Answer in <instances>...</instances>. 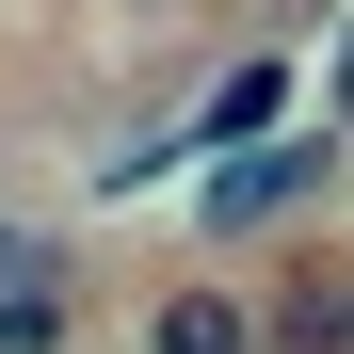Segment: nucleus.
Listing matches in <instances>:
<instances>
[{
	"label": "nucleus",
	"mask_w": 354,
	"mask_h": 354,
	"mask_svg": "<svg viewBox=\"0 0 354 354\" xmlns=\"http://www.w3.org/2000/svg\"><path fill=\"white\" fill-rule=\"evenodd\" d=\"M129 354H258V306H242V290H209V274H177V290H145Z\"/></svg>",
	"instance_id": "1"
},
{
	"label": "nucleus",
	"mask_w": 354,
	"mask_h": 354,
	"mask_svg": "<svg viewBox=\"0 0 354 354\" xmlns=\"http://www.w3.org/2000/svg\"><path fill=\"white\" fill-rule=\"evenodd\" d=\"M0 354H81V274H65V258L0 290Z\"/></svg>",
	"instance_id": "2"
},
{
	"label": "nucleus",
	"mask_w": 354,
	"mask_h": 354,
	"mask_svg": "<svg viewBox=\"0 0 354 354\" xmlns=\"http://www.w3.org/2000/svg\"><path fill=\"white\" fill-rule=\"evenodd\" d=\"M274 97H290V65H242V81L209 97V145H242V129H274Z\"/></svg>",
	"instance_id": "3"
},
{
	"label": "nucleus",
	"mask_w": 354,
	"mask_h": 354,
	"mask_svg": "<svg viewBox=\"0 0 354 354\" xmlns=\"http://www.w3.org/2000/svg\"><path fill=\"white\" fill-rule=\"evenodd\" d=\"M338 129H354V48H338Z\"/></svg>",
	"instance_id": "4"
}]
</instances>
